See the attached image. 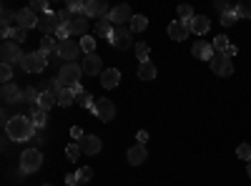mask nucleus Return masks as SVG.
Listing matches in <instances>:
<instances>
[{"instance_id": "1", "label": "nucleus", "mask_w": 251, "mask_h": 186, "mask_svg": "<svg viewBox=\"0 0 251 186\" xmlns=\"http://www.w3.org/2000/svg\"><path fill=\"white\" fill-rule=\"evenodd\" d=\"M5 131H8V136H10L15 143L30 141V138L38 133L33 118H28V116H13V118H10V123L5 126Z\"/></svg>"}, {"instance_id": "2", "label": "nucleus", "mask_w": 251, "mask_h": 186, "mask_svg": "<svg viewBox=\"0 0 251 186\" xmlns=\"http://www.w3.org/2000/svg\"><path fill=\"white\" fill-rule=\"evenodd\" d=\"M46 66H48V55L40 51V48L33 51V53H25L23 63H20V68H23L25 73H43Z\"/></svg>"}, {"instance_id": "3", "label": "nucleus", "mask_w": 251, "mask_h": 186, "mask_svg": "<svg viewBox=\"0 0 251 186\" xmlns=\"http://www.w3.org/2000/svg\"><path fill=\"white\" fill-rule=\"evenodd\" d=\"M80 76H83V68L78 63H63L60 71H58V80L63 83V88H73L80 83Z\"/></svg>"}, {"instance_id": "4", "label": "nucleus", "mask_w": 251, "mask_h": 186, "mask_svg": "<svg viewBox=\"0 0 251 186\" xmlns=\"http://www.w3.org/2000/svg\"><path fill=\"white\" fill-rule=\"evenodd\" d=\"M40 166H43V154H40V149L23 151V156H20V169H23V174H35Z\"/></svg>"}, {"instance_id": "5", "label": "nucleus", "mask_w": 251, "mask_h": 186, "mask_svg": "<svg viewBox=\"0 0 251 186\" xmlns=\"http://www.w3.org/2000/svg\"><path fill=\"white\" fill-rule=\"evenodd\" d=\"M108 40H111L118 51H128V48L133 46V33H131L128 26H116V28H113V35H111Z\"/></svg>"}, {"instance_id": "6", "label": "nucleus", "mask_w": 251, "mask_h": 186, "mask_svg": "<svg viewBox=\"0 0 251 186\" xmlns=\"http://www.w3.org/2000/svg\"><path fill=\"white\" fill-rule=\"evenodd\" d=\"M0 58H3V63L13 66V63H23L25 53L20 51V46H18V43H13V40H5L3 48H0Z\"/></svg>"}, {"instance_id": "7", "label": "nucleus", "mask_w": 251, "mask_h": 186, "mask_svg": "<svg viewBox=\"0 0 251 186\" xmlns=\"http://www.w3.org/2000/svg\"><path fill=\"white\" fill-rule=\"evenodd\" d=\"M83 51H80V43H75L73 38H68V40H63V43H58V55L66 60V63H75V58L80 55Z\"/></svg>"}, {"instance_id": "8", "label": "nucleus", "mask_w": 251, "mask_h": 186, "mask_svg": "<svg viewBox=\"0 0 251 186\" xmlns=\"http://www.w3.org/2000/svg\"><path fill=\"white\" fill-rule=\"evenodd\" d=\"M93 113L98 116V121H113L116 118V106L111 98H96V106H93Z\"/></svg>"}, {"instance_id": "9", "label": "nucleus", "mask_w": 251, "mask_h": 186, "mask_svg": "<svg viewBox=\"0 0 251 186\" xmlns=\"http://www.w3.org/2000/svg\"><path fill=\"white\" fill-rule=\"evenodd\" d=\"M208 66H211V71H214L216 76H224V78L234 73V63H231V58H228L226 53H216L214 60H211Z\"/></svg>"}, {"instance_id": "10", "label": "nucleus", "mask_w": 251, "mask_h": 186, "mask_svg": "<svg viewBox=\"0 0 251 186\" xmlns=\"http://www.w3.org/2000/svg\"><path fill=\"white\" fill-rule=\"evenodd\" d=\"M38 15L30 10V8H20V10H15V26L18 28H25V30H30V28H38Z\"/></svg>"}, {"instance_id": "11", "label": "nucleus", "mask_w": 251, "mask_h": 186, "mask_svg": "<svg viewBox=\"0 0 251 186\" xmlns=\"http://www.w3.org/2000/svg\"><path fill=\"white\" fill-rule=\"evenodd\" d=\"M108 13H111V8H108L106 0H88V3H86V13H83V15L100 20V18H108Z\"/></svg>"}, {"instance_id": "12", "label": "nucleus", "mask_w": 251, "mask_h": 186, "mask_svg": "<svg viewBox=\"0 0 251 186\" xmlns=\"http://www.w3.org/2000/svg\"><path fill=\"white\" fill-rule=\"evenodd\" d=\"M63 26H60V18H58V13H46V15H40V20H38V30H43L46 35H53V33H58Z\"/></svg>"}, {"instance_id": "13", "label": "nucleus", "mask_w": 251, "mask_h": 186, "mask_svg": "<svg viewBox=\"0 0 251 186\" xmlns=\"http://www.w3.org/2000/svg\"><path fill=\"white\" fill-rule=\"evenodd\" d=\"M80 68H83V73H88V76H100L103 71H106V68H103V60L98 58V53H91V55L83 58Z\"/></svg>"}, {"instance_id": "14", "label": "nucleus", "mask_w": 251, "mask_h": 186, "mask_svg": "<svg viewBox=\"0 0 251 186\" xmlns=\"http://www.w3.org/2000/svg\"><path fill=\"white\" fill-rule=\"evenodd\" d=\"M0 98H3V103H23V88L18 83H3Z\"/></svg>"}, {"instance_id": "15", "label": "nucleus", "mask_w": 251, "mask_h": 186, "mask_svg": "<svg viewBox=\"0 0 251 186\" xmlns=\"http://www.w3.org/2000/svg\"><path fill=\"white\" fill-rule=\"evenodd\" d=\"M108 20H111L113 26H123L126 20H128V23L133 20V13H131V8H128V5L123 3V5H116V8H111V13H108Z\"/></svg>"}, {"instance_id": "16", "label": "nucleus", "mask_w": 251, "mask_h": 186, "mask_svg": "<svg viewBox=\"0 0 251 186\" xmlns=\"http://www.w3.org/2000/svg\"><path fill=\"white\" fill-rule=\"evenodd\" d=\"M188 33H191V28H188V23H183V20H171V23H169V38L176 40V43L186 40Z\"/></svg>"}, {"instance_id": "17", "label": "nucleus", "mask_w": 251, "mask_h": 186, "mask_svg": "<svg viewBox=\"0 0 251 186\" xmlns=\"http://www.w3.org/2000/svg\"><path fill=\"white\" fill-rule=\"evenodd\" d=\"M191 53H194V58H199V60H208L211 63L214 60V46L211 43H206V40H196L194 43V48H191Z\"/></svg>"}, {"instance_id": "18", "label": "nucleus", "mask_w": 251, "mask_h": 186, "mask_svg": "<svg viewBox=\"0 0 251 186\" xmlns=\"http://www.w3.org/2000/svg\"><path fill=\"white\" fill-rule=\"evenodd\" d=\"M78 146H80V151H83V154L96 156V154L103 149V141H100L98 136H83V138L78 141Z\"/></svg>"}, {"instance_id": "19", "label": "nucleus", "mask_w": 251, "mask_h": 186, "mask_svg": "<svg viewBox=\"0 0 251 186\" xmlns=\"http://www.w3.org/2000/svg\"><path fill=\"white\" fill-rule=\"evenodd\" d=\"M126 159H128V163H131V166H141V163H143L146 159H149V151H146V146H143V143H136V146H131V149H128Z\"/></svg>"}, {"instance_id": "20", "label": "nucleus", "mask_w": 251, "mask_h": 186, "mask_svg": "<svg viewBox=\"0 0 251 186\" xmlns=\"http://www.w3.org/2000/svg\"><path fill=\"white\" fill-rule=\"evenodd\" d=\"M68 33L73 35H88V18L86 15H73V20L68 23Z\"/></svg>"}, {"instance_id": "21", "label": "nucleus", "mask_w": 251, "mask_h": 186, "mask_svg": "<svg viewBox=\"0 0 251 186\" xmlns=\"http://www.w3.org/2000/svg\"><path fill=\"white\" fill-rule=\"evenodd\" d=\"M100 83H103V88H116L118 83H121V71L118 68H106L100 73Z\"/></svg>"}, {"instance_id": "22", "label": "nucleus", "mask_w": 251, "mask_h": 186, "mask_svg": "<svg viewBox=\"0 0 251 186\" xmlns=\"http://www.w3.org/2000/svg\"><path fill=\"white\" fill-rule=\"evenodd\" d=\"M188 28H191V33H196V35H203V33L211 30V20H208L206 15H194V20L188 23Z\"/></svg>"}, {"instance_id": "23", "label": "nucleus", "mask_w": 251, "mask_h": 186, "mask_svg": "<svg viewBox=\"0 0 251 186\" xmlns=\"http://www.w3.org/2000/svg\"><path fill=\"white\" fill-rule=\"evenodd\" d=\"M156 63H151V60H143V63H138V78L141 80H156Z\"/></svg>"}, {"instance_id": "24", "label": "nucleus", "mask_w": 251, "mask_h": 186, "mask_svg": "<svg viewBox=\"0 0 251 186\" xmlns=\"http://www.w3.org/2000/svg\"><path fill=\"white\" fill-rule=\"evenodd\" d=\"M113 28H116V26L111 23L108 18H100L98 23H96V33H98L100 38H111V35H113Z\"/></svg>"}, {"instance_id": "25", "label": "nucleus", "mask_w": 251, "mask_h": 186, "mask_svg": "<svg viewBox=\"0 0 251 186\" xmlns=\"http://www.w3.org/2000/svg\"><path fill=\"white\" fill-rule=\"evenodd\" d=\"M58 103V96L55 93H50V91H46V93H40V98H38V108H43V111H50L53 106Z\"/></svg>"}, {"instance_id": "26", "label": "nucleus", "mask_w": 251, "mask_h": 186, "mask_svg": "<svg viewBox=\"0 0 251 186\" xmlns=\"http://www.w3.org/2000/svg\"><path fill=\"white\" fill-rule=\"evenodd\" d=\"M73 103H75L73 88H63V91L58 93V106H60V108H68V106H73Z\"/></svg>"}, {"instance_id": "27", "label": "nucleus", "mask_w": 251, "mask_h": 186, "mask_svg": "<svg viewBox=\"0 0 251 186\" xmlns=\"http://www.w3.org/2000/svg\"><path fill=\"white\" fill-rule=\"evenodd\" d=\"M75 103H78V106H83V108H88V111H93V106H96V98H93L88 91H80V93L75 96Z\"/></svg>"}, {"instance_id": "28", "label": "nucleus", "mask_w": 251, "mask_h": 186, "mask_svg": "<svg viewBox=\"0 0 251 186\" xmlns=\"http://www.w3.org/2000/svg\"><path fill=\"white\" fill-rule=\"evenodd\" d=\"M38 98H40V88L28 86L23 88V103H30V106H38Z\"/></svg>"}, {"instance_id": "29", "label": "nucleus", "mask_w": 251, "mask_h": 186, "mask_svg": "<svg viewBox=\"0 0 251 186\" xmlns=\"http://www.w3.org/2000/svg\"><path fill=\"white\" fill-rule=\"evenodd\" d=\"M33 123H35V129H43L46 123H48V111H43V108H38V106H33Z\"/></svg>"}, {"instance_id": "30", "label": "nucleus", "mask_w": 251, "mask_h": 186, "mask_svg": "<svg viewBox=\"0 0 251 186\" xmlns=\"http://www.w3.org/2000/svg\"><path fill=\"white\" fill-rule=\"evenodd\" d=\"M128 28H131V33L146 30V28H149V18H146V15H133V20L128 23Z\"/></svg>"}, {"instance_id": "31", "label": "nucleus", "mask_w": 251, "mask_h": 186, "mask_svg": "<svg viewBox=\"0 0 251 186\" xmlns=\"http://www.w3.org/2000/svg\"><path fill=\"white\" fill-rule=\"evenodd\" d=\"M40 51H43L46 55H50V53H58V43H55V38L46 35L43 40H40Z\"/></svg>"}, {"instance_id": "32", "label": "nucleus", "mask_w": 251, "mask_h": 186, "mask_svg": "<svg viewBox=\"0 0 251 186\" xmlns=\"http://www.w3.org/2000/svg\"><path fill=\"white\" fill-rule=\"evenodd\" d=\"M80 51L86 53V55L96 53V38H93V35H83V38H80Z\"/></svg>"}, {"instance_id": "33", "label": "nucleus", "mask_w": 251, "mask_h": 186, "mask_svg": "<svg viewBox=\"0 0 251 186\" xmlns=\"http://www.w3.org/2000/svg\"><path fill=\"white\" fill-rule=\"evenodd\" d=\"M25 38H28V30H25V28H18V26H15V28L10 30V38H8V40H13V43H18V46H20V43H23Z\"/></svg>"}, {"instance_id": "34", "label": "nucleus", "mask_w": 251, "mask_h": 186, "mask_svg": "<svg viewBox=\"0 0 251 186\" xmlns=\"http://www.w3.org/2000/svg\"><path fill=\"white\" fill-rule=\"evenodd\" d=\"M66 10H71L73 15H83V13H86V3H83V0H68Z\"/></svg>"}, {"instance_id": "35", "label": "nucleus", "mask_w": 251, "mask_h": 186, "mask_svg": "<svg viewBox=\"0 0 251 186\" xmlns=\"http://www.w3.org/2000/svg\"><path fill=\"white\" fill-rule=\"evenodd\" d=\"M211 46H214V53H224V51H226L228 46H231V43H228V38H226V35H216Z\"/></svg>"}, {"instance_id": "36", "label": "nucleus", "mask_w": 251, "mask_h": 186, "mask_svg": "<svg viewBox=\"0 0 251 186\" xmlns=\"http://www.w3.org/2000/svg\"><path fill=\"white\" fill-rule=\"evenodd\" d=\"M28 8H30L33 13H43V15H46V13H53V10H50V5L46 3V0H33V3H30Z\"/></svg>"}, {"instance_id": "37", "label": "nucleus", "mask_w": 251, "mask_h": 186, "mask_svg": "<svg viewBox=\"0 0 251 186\" xmlns=\"http://www.w3.org/2000/svg\"><path fill=\"white\" fill-rule=\"evenodd\" d=\"M236 15L239 18H251V0H241V3H236Z\"/></svg>"}, {"instance_id": "38", "label": "nucleus", "mask_w": 251, "mask_h": 186, "mask_svg": "<svg viewBox=\"0 0 251 186\" xmlns=\"http://www.w3.org/2000/svg\"><path fill=\"white\" fill-rule=\"evenodd\" d=\"M178 20H183V23H191V20H194L191 5H178Z\"/></svg>"}, {"instance_id": "39", "label": "nucleus", "mask_w": 251, "mask_h": 186, "mask_svg": "<svg viewBox=\"0 0 251 186\" xmlns=\"http://www.w3.org/2000/svg\"><path fill=\"white\" fill-rule=\"evenodd\" d=\"M80 146H78V143H68V146H66V156H68V161H78L80 159Z\"/></svg>"}, {"instance_id": "40", "label": "nucleus", "mask_w": 251, "mask_h": 186, "mask_svg": "<svg viewBox=\"0 0 251 186\" xmlns=\"http://www.w3.org/2000/svg\"><path fill=\"white\" fill-rule=\"evenodd\" d=\"M149 53H151V46L149 43H136V55H138L141 63H143V60H149Z\"/></svg>"}, {"instance_id": "41", "label": "nucleus", "mask_w": 251, "mask_h": 186, "mask_svg": "<svg viewBox=\"0 0 251 186\" xmlns=\"http://www.w3.org/2000/svg\"><path fill=\"white\" fill-rule=\"evenodd\" d=\"M214 8L224 15V13H231V10H236V3L231 5V3H226V0H216V3H214Z\"/></svg>"}, {"instance_id": "42", "label": "nucleus", "mask_w": 251, "mask_h": 186, "mask_svg": "<svg viewBox=\"0 0 251 186\" xmlns=\"http://www.w3.org/2000/svg\"><path fill=\"white\" fill-rule=\"evenodd\" d=\"M236 156H239L241 161H249V163H251V146H249V143H241V146L236 149Z\"/></svg>"}, {"instance_id": "43", "label": "nucleus", "mask_w": 251, "mask_h": 186, "mask_svg": "<svg viewBox=\"0 0 251 186\" xmlns=\"http://www.w3.org/2000/svg\"><path fill=\"white\" fill-rule=\"evenodd\" d=\"M0 78H3L5 83H13V66H8V63L0 66Z\"/></svg>"}, {"instance_id": "44", "label": "nucleus", "mask_w": 251, "mask_h": 186, "mask_svg": "<svg viewBox=\"0 0 251 186\" xmlns=\"http://www.w3.org/2000/svg\"><path fill=\"white\" fill-rule=\"evenodd\" d=\"M236 20H239L236 10H231V13H224V15H221V26H226V28H228V26H234Z\"/></svg>"}, {"instance_id": "45", "label": "nucleus", "mask_w": 251, "mask_h": 186, "mask_svg": "<svg viewBox=\"0 0 251 186\" xmlns=\"http://www.w3.org/2000/svg\"><path fill=\"white\" fill-rule=\"evenodd\" d=\"M55 13H58V18H60V26H68L71 20H73V13L66 10V8H63V10H55Z\"/></svg>"}, {"instance_id": "46", "label": "nucleus", "mask_w": 251, "mask_h": 186, "mask_svg": "<svg viewBox=\"0 0 251 186\" xmlns=\"http://www.w3.org/2000/svg\"><path fill=\"white\" fill-rule=\"evenodd\" d=\"M75 176H78V181H91V179H93V171H91L88 166H83V169L75 171Z\"/></svg>"}, {"instance_id": "47", "label": "nucleus", "mask_w": 251, "mask_h": 186, "mask_svg": "<svg viewBox=\"0 0 251 186\" xmlns=\"http://www.w3.org/2000/svg\"><path fill=\"white\" fill-rule=\"evenodd\" d=\"M71 136H73V141H80L86 133H83V129H80V126H73V129H71Z\"/></svg>"}, {"instance_id": "48", "label": "nucleus", "mask_w": 251, "mask_h": 186, "mask_svg": "<svg viewBox=\"0 0 251 186\" xmlns=\"http://www.w3.org/2000/svg\"><path fill=\"white\" fill-rule=\"evenodd\" d=\"M138 143H143V146H146V141H149V131H138Z\"/></svg>"}, {"instance_id": "49", "label": "nucleus", "mask_w": 251, "mask_h": 186, "mask_svg": "<svg viewBox=\"0 0 251 186\" xmlns=\"http://www.w3.org/2000/svg\"><path fill=\"white\" fill-rule=\"evenodd\" d=\"M66 184H68V186H78V176H75V174H68V176H66Z\"/></svg>"}, {"instance_id": "50", "label": "nucleus", "mask_w": 251, "mask_h": 186, "mask_svg": "<svg viewBox=\"0 0 251 186\" xmlns=\"http://www.w3.org/2000/svg\"><path fill=\"white\" fill-rule=\"evenodd\" d=\"M224 53H226V55H228V58H234V55H236V53H239V51H236V46H228V48H226V51H224Z\"/></svg>"}, {"instance_id": "51", "label": "nucleus", "mask_w": 251, "mask_h": 186, "mask_svg": "<svg viewBox=\"0 0 251 186\" xmlns=\"http://www.w3.org/2000/svg\"><path fill=\"white\" fill-rule=\"evenodd\" d=\"M246 174H249V179H251V163H249V166H246Z\"/></svg>"}, {"instance_id": "52", "label": "nucleus", "mask_w": 251, "mask_h": 186, "mask_svg": "<svg viewBox=\"0 0 251 186\" xmlns=\"http://www.w3.org/2000/svg\"><path fill=\"white\" fill-rule=\"evenodd\" d=\"M43 186H53V184H43Z\"/></svg>"}, {"instance_id": "53", "label": "nucleus", "mask_w": 251, "mask_h": 186, "mask_svg": "<svg viewBox=\"0 0 251 186\" xmlns=\"http://www.w3.org/2000/svg\"><path fill=\"white\" fill-rule=\"evenodd\" d=\"M78 186H80V184H78Z\"/></svg>"}]
</instances>
